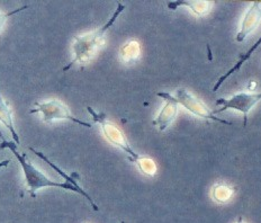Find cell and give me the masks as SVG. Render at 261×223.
Masks as SVG:
<instances>
[{
	"mask_svg": "<svg viewBox=\"0 0 261 223\" xmlns=\"http://www.w3.org/2000/svg\"><path fill=\"white\" fill-rule=\"evenodd\" d=\"M156 96L161 97L162 100L166 101V105L163 106L159 115L153 121V125L158 127L160 131H166L170 127V124L175 121L178 114V103L175 97L170 95L169 92H158Z\"/></svg>",
	"mask_w": 261,
	"mask_h": 223,
	"instance_id": "7",
	"label": "cell"
},
{
	"mask_svg": "<svg viewBox=\"0 0 261 223\" xmlns=\"http://www.w3.org/2000/svg\"><path fill=\"white\" fill-rule=\"evenodd\" d=\"M30 113H42L43 121L47 123L57 121V119H68V121L79 124L84 128H92L90 123L81 121V119L75 118L73 115H71L69 108L59 100H50L44 103H35V108L34 110H31Z\"/></svg>",
	"mask_w": 261,
	"mask_h": 223,
	"instance_id": "4",
	"label": "cell"
},
{
	"mask_svg": "<svg viewBox=\"0 0 261 223\" xmlns=\"http://www.w3.org/2000/svg\"><path fill=\"white\" fill-rule=\"evenodd\" d=\"M260 19H261L260 3L254 2L248 9L246 15H244L240 31H239V33L237 34V41L243 42L244 40H246L247 37L259 26Z\"/></svg>",
	"mask_w": 261,
	"mask_h": 223,
	"instance_id": "8",
	"label": "cell"
},
{
	"mask_svg": "<svg viewBox=\"0 0 261 223\" xmlns=\"http://www.w3.org/2000/svg\"><path fill=\"white\" fill-rule=\"evenodd\" d=\"M125 8H126L125 5H123L122 3H118L116 10L114 12L112 17L108 19V21L104 26H101L100 29H98L94 32H90V33L74 37V42L72 45L74 58L69 62L68 66H65L63 68V71H67V70L71 68L74 63H80L86 66V64L96 56L98 50L104 45L106 32L114 25V23H115L116 19L119 17V15L124 12Z\"/></svg>",
	"mask_w": 261,
	"mask_h": 223,
	"instance_id": "2",
	"label": "cell"
},
{
	"mask_svg": "<svg viewBox=\"0 0 261 223\" xmlns=\"http://www.w3.org/2000/svg\"><path fill=\"white\" fill-rule=\"evenodd\" d=\"M0 139H2V143H0V149H9L13 152L14 156L16 157V159L19 161V164L21 166V169H23L24 176H25V181H26V186L29 188V192L31 194V196L33 199L36 197L37 192L41 188H45V187H58V188H62L65 190H71V192L77 193L81 196H84L90 205L92 206L96 212L99 211V208L95 204L94 201L89 196V194L86 192V190L83 187H75L73 185L69 184L67 182L64 183H59V182H53L52 179L45 176L44 174H42L37 168L32 164V162L29 160L26 154H19L17 148L18 145L16 144L13 141H8L6 138L4 137L3 132L0 131Z\"/></svg>",
	"mask_w": 261,
	"mask_h": 223,
	"instance_id": "1",
	"label": "cell"
},
{
	"mask_svg": "<svg viewBox=\"0 0 261 223\" xmlns=\"http://www.w3.org/2000/svg\"><path fill=\"white\" fill-rule=\"evenodd\" d=\"M30 150H31L32 152H34V155H36L37 157L41 158L42 160H44V161L46 162V164H48V166H50V167L52 168V169L56 170L60 176L63 177V179H64L65 182L69 183V184H71V185H73V186H75V187H81L80 185H79V174H78V172H73L72 175H68L67 172L63 171L62 169H60V168H59L57 165H54L52 161L48 160V158L45 157L44 154H42V152L35 150L34 148H30Z\"/></svg>",
	"mask_w": 261,
	"mask_h": 223,
	"instance_id": "12",
	"label": "cell"
},
{
	"mask_svg": "<svg viewBox=\"0 0 261 223\" xmlns=\"http://www.w3.org/2000/svg\"><path fill=\"white\" fill-rule=\"evenodd\" d=\"M212 196L219 203H226L233 196V189L226 184H217L212 190Z\"/></svg>",
	"mask_w": 261,
	"mask_h": 223,
	"instance_id": "14",
	"label": "cell"
},
{
	"mask_svg": "<svg viewBox=\"0 0 261 223\" xmlns=\"http://www.w3.org/2000/svg\"><path fill=\"white\" fill-rule=\"evenodd\" d=\"M175 98L178 103V105L180 104L181 106L186 108L187 111L193 113L195 116L204 118V119H212V121L219 122V123L225 124V125H232V123L226 121V119H222V118L216 117L202 101L196 98L194 95L190 94V92L187 91L185 88H180L177 90Z\"/></svg>",
	"mask_w": 261,
	"mask_h": 223,
	"instance_id": "6",
	"label": "cell"
},
{
	"mask_svg": "<svg viewBox=\"0 0 261 223\" xmlns=\"http://www.w3.org/2000/svg\"><path fill=\"white\" fill-rule=\"evenodd\" d=\"M260 43H261V40H258L257 42H255V44H254V45H252V47H251V48H249L247 53L241 54V56H240V59H239V61L237 62V64H234V67L231 68V69L228 70V71H227L225 75H223L222 77H221L219 80H217V83H216V84H215V86L213 87V91H217V90H219V88H220V87L223 85V83H224V81H225L228 77H231V76H232L233 73H236V72H238V71H240V69L242 68L243 64L248 61V60L250 59V57H251L252 54H253V52H254L255 50H257L258 46L260 45Z\"/></svg>",
	"mask_w": 261,
	"mask_h": 223,
	"instance_id": "11",
	"label": "cell"
},
{
	"mask_svg": "<svg viewBox=\"0 0 261 223\" xmlns=\"http://www.w3.org/2000/svg\"><path fill=\"white\" fill-rule=\"evenodd\" d=\"M141 48L138 41L129 40L126 44H124L121 48V58L125 63H132L137 61L140 57Z\"/></svg>",
	"mask_w": 261,
	"mask_h": 223,
	"instance_id": "13",
	"label": "cell"
},
{
	"mask_svg": "<svg viewBox=\"0 0 261 223\" xmlns=\"http://www.w3.org/2000/svg\"><path fill=\"white\" fill-rule=\"evenodd\" d=\"M27 8H29V6H23V7L18 8V9L12 10V12L6 13V14H4V13L0 12V31L3 30V27H4L5 23H6V20L10 17V16H13V15H15V14H18V13H20V12H21V10L27 9Z\"/></svg>",
	"mask_w": 261,
	"mask_h": 223,
	"instance_id": "16",
	"label": "cell"
},
{
	"mask_svg": "<svg viewBox=\"0 0 261 223\" xmlns=\"http://www.w3.org/2000/svg\"><path fill=\"white\" fill-rule=\"evenodd\" d=\"M261 98L260 92H240L233 95L230 98H219L216 102L217 105H222L220 110L212 112L214 114L222 113L227 110H236L243 114V128L247 127L248 114L252 108L258 104Z\"/></svg>",
	"mask_w": 261,
	"mask_h": 223,
	"instance_id": "5",
	"label": "cell"
},
{
	"mask_svg": "<svg viewBox=\"0 0 261 223\" xmlns=\"http://www.w3.org/2000/svg\"><path fill=\"white\" fill-rule=\"evenodd\" d=\"M137 166L139 167V169L141 172L144 174L145 176L149 177H154L155 172H156V166L154 164V161L151 159L149 157H143L140 156L139 159L137 160Z\"/></svg>",
	"mask_w": 261,
	"mask_h": 223,
	"instance_id": "15",
	"label": "cell"
},
{
	"mask_svg": "<svg viewBox=\"0 0 261 223\" xmlns=\"http://www.w3.org/2000/svg\"><path fill=\"white\" fill-rule=\"evenodd\" d=\"M9 162H10V160H8V159L4 160V161H0V168H3V167H7V166L9 165Z\"/></svg>",
	"mask_w": 261,
	"mask_h": 223,
	"instance_id": "17",
	"label": "cell"
},
{
	"mask_svg": "<svg viewBox=\"0 0 261 223\" xmlns=\"http://www.w3.org/2000/svg\"><path fill=\"white\" fill-rule=\"evenodd\" d=\"M0 122H2L5 127L8 129V131L10 132V134H12V137L14 139V142L17 145L20 144V139L14 125L12 110H10V107L7 103L4 101L2 94H0Z\"/></svg>",
	"mask_w": 261,
	"mask_h": 223,
	"instance_id": "10",
	"label": "cell"
},
{
	"mask_svg": "<svg viewBox=\"0 0 261 223\" xmlns=\"http://www.w3.org/2000/svg\"><path fill=\"white\" fill-rule=\"evenodd\" d=\"M211 2H206V0H192V2H187V0H182V2H170L168 3V8L170 10H177L178 7L180 6H186L193 10V13L197 16H205L206 14L210 13L212 8Z\"/></svg>",
	"mask_w": 261,
	"mask_h": 223,
	"instance_id": "9",
	"label": "cell"
},
{
	"mask_svg": "<svg viewBox=\"0 0 261 223\" xmlns=\"http://www.w3.org/2000/svg\"><path fill=\"white\" fill-rule=\"evenodd\" d=\"M87 111H88V113L92 116V119L100 125L102 133H104L108 142L123 150L125 154H126L129 161L137 162L140 155H138L137 152L132 149V146L127 142L126 137H125L122 130L119 129L116 124L108 121L105 113H98L90 106H87Z\"/></svg>",
	"mask_w": 261,
	"mask_h": 223,
	"instance_id": "3",
	"label": "cell"
},
{
	"mask_svg": "<svg viewBox=\"0 0 261 223\" xmlns=\"http://www.w3.org/2000/svg\"><path fill=\"white\" fill-rule=\"evenodd\" d=\"M237 223H244V222H243V219H242L241 216L239 217V219H238V222H237Z\"/></svg>",
	"mask_w": 261,
	"mask_h": 223,
	"instance_id": "18",
	"label": "cell"
}]
</instances>
